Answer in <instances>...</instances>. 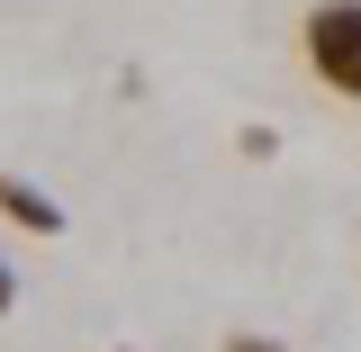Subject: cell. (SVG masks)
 Here are the masks:
<instances>
[{
    "instance_id": "cell-1",
    "label": "cell",
    "mask_w": 361,
    "mask_h": 352,
    "mask_svg": "<svg viewBox=\"0 0 361 352\" xmlns=\"http://www.w3.org/2000/svg\"><path fill=\"white\" fill-rule=\"evenodd\" d=\"M298 54L334 99H361V0H316L298 28Z\"/></svg>"
},
{
    "instance_id": "cell-2",
    "label": "cell",
    "mask_w": 361,
    "mask_h": 352,
    "mask_svg": "<svg viewBox=\"0 0 361 352\" xmlns=\"http://www.w3.org/2000/svg\"><path fill=\"white\" fill-rule=\"evenodd\" d=\"M0 208H18V226H37V235H54V199H45V190H27V181H0Z\"/></svg>"
},
{
    "instance_id": "cell-3",
    "label": "cell",
    "mask_w": 361,
    "mask_h": 352,
    "mask_svg": "<svg viewBox=\"0 0 361 352\" xmlns=\"http://www.w3.org/2000/svg\"><path fill=\"white\" fill-rule=\"evenodd\" d=\"M226 352H280L271 334H226Z\"/></svg>"
},
{
    "instance_id": "cell-4",
    "label": "cell",
    "mask_w": 361,
    "mask_h": 352,
    "mask_svg": "<svg viewBox=\"0 0 361 352\" xmlns=\"http://www.w3.org/2000/svg\"><path fill=\"white\" fill-rule=\"evenodd\" d=\"M0 308H9V271H0Z\"/></svg>"
}]
</instances>
